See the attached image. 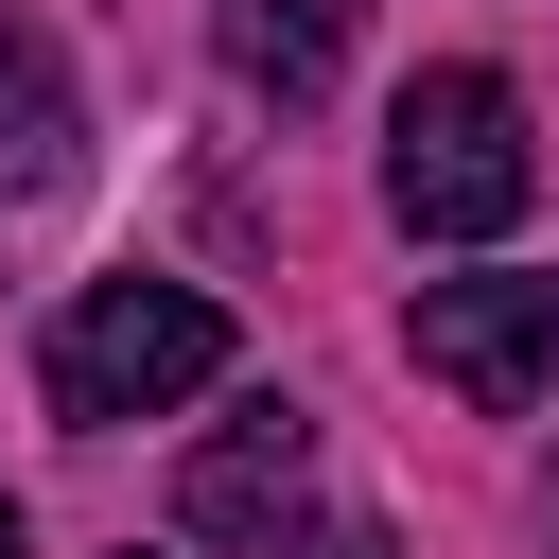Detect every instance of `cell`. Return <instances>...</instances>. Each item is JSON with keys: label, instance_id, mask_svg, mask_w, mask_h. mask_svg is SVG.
<instances>
[{"label": "cell", "instance_id": "277c9868", "mask_svg": "<svg viewBox=\"0 0 559 559\" xmlns=\"http://www.w3.org/2000/svg\"><path fill=\"white\" fill-rule=\"evenodd\" d=\"M175 524H192V542H245V559H297V542H314V419H297V402H245V419L175 472Z\"/></svg>", "mask_w": 559, "mask_h": 559}, {"label": "cell", "instance_id": "7a4b0ae2", "mask_svg": "<svg viewBox=\"0 0 559 559\" xmlns=\"http://www.w3.org/2000/svg\"><path fill=\"white\" fill-rule=\"evenodd\" d=\"M35 384H52V419H175V402H210L227 384V297H192V280H87L70 314H52V349H35Z\"/></svg>", "mask_w": 559, "mask_h": 559}, {"label": "cell", "instance_id": "ba28073f", "mask_svg": "<svg viewBox=\"0 0 559 559\" xmlns=\"http://www.w3.org/2000/svg\"><path fill=\"white\" fill-rule=\"evenodd\" d=\"M0 559H17V507H0Z\"/></svg>", "mask_w": 559, "mask_h": 559}, {"label": "cell", "instance_id": "8992f818", "mask_svg": "<svg viewBox=\"0 0 559 559\" xmlns=\"http://www.w3.org/2000/svg\"><path fill=\"white\" fill-rule=\"evenodd\" d=\"M70 175H87V105H70L52 35H35V17H0V210H52Z\"/></svg>", "mask_w": 559, "mask_h": 559}, {"label": "cell", "instance_id": "6da1fadb", "mask_svg": "<svg viewBox=\"0 0 559 559\" xmlns=\"http://www.w3.org/2000/svg\"><path fill=\"white\" fill-rule=\"evenodd\" d=\"M524 192H542L524 87H507V70H419L402 122H384V210H402V245H507Z\"/></svg>", "mask_w": 559, "mask_h": 559}, {"label": "cell", "instance_id": "5b68a950", "mask_svg": "<svg viewBox=\"0 0 559 559\" xmlns=\"http://www.w3.org/2000/svg\"><path fill=\"white\" fill-rule=\"evenodd\" d=\"M349 35H367V0H210V52H227L280 122H297V105H332Z\"/></svg>", "mask_w": 559, "mask_h": 559}, {"label": "cell", "instance_id": "52a82bcc", "mask_svg": "<svg viewBox=\"0 0 559 559\" xmlns=\"http://www.w3.org/2000/svg\"><path fill=\"white\" fill-rule=\"evenodd\" d=\"M297 559H384V524H314V542H297Z\"/></svg>", "mask_w": 559, "mask_h": 559}, {"label": "cell", "instance_id": "3957f363", "mask_svg": "<svg viewBox=\"0 0 559 559\" xmlns=\"http://www.w3.org/2000/svg\"><path fill=\"white\" fill-rule=\"evenodd\" d=\"M402 349H419V384H454V402H542L559 384V262L542 280H419V314H402Z\"/></svg>", "mask_w": 559, "mask_h": 559}]
</instances>
